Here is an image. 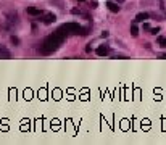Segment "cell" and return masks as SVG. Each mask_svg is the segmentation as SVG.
Returning a JSON list of instances; mask_svg holds the SVG:
<instances>
[{
    "label": "cell",
    "instance_id": "cell-1",
    "mask_svg": "<svg viewBox=\"0 0 166 145\" xmlns=\"http://www.w3.org/2000/svg\"><path fill=\"white\" fill-rule=\"evenodd\" d=\"M65 39L66 36L63 32H60V31H57V32H53V34H50V36H47L44 39V42H42V45H41V53L42 55H50V53H53L55 50H58L60 49V45L65 42Z\"/></svg>",
    "mask_w": 166,
    "mask_h": 145
},
{
    "label": "cell",
    "instance_id": "cell-2",
    "mask_svg": "<svg viewBox=\"0 0 166 145\" xmlns=\"http://www.w3.org/2000/svg\"><path fill=\"white\" fill-rule=\"evenodd\" d=\"M58 31L63 32L65 36H68V34H79L81 32V26H79V23H65L63 26L58 27Z\"/></svg>",
    "mask_w": 166,
    "mask_h": 145
},
{
    "label": "cell",
    "instance_id": "cell-3",
    "mask_svg": "<svg viewBox=\"0 0 166 145\" xmlns=\"http://www.w3.org/2000/svg\"><path fill=\"white\" fill-rule=\"evenodd\" d=\"M105 7L111 11V13H118V11L121 10V7L118 5V2H111V0H108V2L105 3Z\"/></svg>",
    "mask_w": 166,
    "mask_h": 145
},
{
    "label": "cell",
    "instance_id": "cell-4",
    "mask_svg": "<svg viewBox=\"0 0 166 145\" xmlns=\"http://www.w3.org/2000/svg\"><path fill=\"white\" fill-rule=\"evenodd\" d=\"M95 53L98 55V57H106V55L110 53V47L108 45H98L97 50H95Z\"/></svg>",
    "mask_w": 166,
    "mask_h": 145
},
{
    "label": "cell",
    "instance_id": "cell-5",
    "mask_svg": "<svg viewBox=\"0 0 166 145\" xmlns=\"http://www.w3.org/2000/svg\"><path fill=\"white\" fill-rule=\"evenodd\" d=\"M26 11H27V15H31V16H39V15L44 13L41 8H34V7H27Z\"/></svg>",
    "mask_w": 166,
    "mask_h": 145
},
{
    "label": "cell",
    "instance_id": "cell-6",
    "mask_svg": "<svg viewBox=\"0 0 166 145\" xmlns=\"http://www.w3.org/2000/svg\"><path fill=\"white\" fill-rule=\"evenodd\" d=\"M148 18H150V15L145 13V11H142V13H139V15L136 16V19H134V21H136V23H144V21H147Z\"/></svg>",
    "mask_w": 166,
    "mask_h": 145
},
{
    "label": "cell",
    "instance_id": "cell-7",
    "mask_svg": "<svg viewBox=\"0 0 166 145\" xmlns=\"http://www.w3.org/2000/svg\"><path fill=\"white\" fill-rule=\"evenodd\" d=\"M55 19H57V16H55L53 13H47L45 16H44V24H52V23H55Z\"/></svg>",
    "mask_w": 166,
    "mask_h": 145
},
{
    "label": "cell",
    "instance_id": "cell-8",
    "mask_svg": "<svg viewBox=\"0 0 166 145\" xmlns=\"http://www.w3.org/2000/svg\"><path fill=\"white\" fill-rule=\"evenodd\" d=\"M0 58H11V53L7 47L0 45Z\"/></svg>",
    "mask_w": 166,
    "mask_h": 145
},
{
    "label": "cell",
    "instance_id": "cell-9",
    "mask_svg": "<svg viewBox=\"0 0 166 145\" xmlns=\"http://www.w3.org/2000/svg\"><path fill=\"white\" fill-rule=\"evenodd\" d=\"M131 34H132V37H137V36H139V27L136 26V21L131 24Z\"/></svg>",
    "mask_w": 166,
    "mask_h": 145
},
{
    "label": "cell",
    "instance_id": "cell-10",
    "mask_svg": "<svg viewBox=\"0 0 166 145\" xmlns=\"http://www.w3.org/2000/svg\"><path fill=\"white\" fill-rule=\"evenodd\" d=\"M156 42H158V45H160L161 47V49H166V37H158L156 39Z\"/></svg>",
    "mask_w": 166,
    "mask_h": 145
},
{
    "label": "cell",
    "instance_id": "cell-11",
    "mask_svg": "<svg viewBox=\"0 0 166 145\" xmlns=\"http://www.w3.org/2000/svg\"><path fill=\"white\" fill-rule=\"evenodd\" d=\"M89 27H81V32H79V34H81V36H87V34H89Z\"/></svg>",
    "mask_w": 166,
    "mask_h": 145
},
{
    "label": "cell",
    "instance_id": "cell-12",
    "mask_svg": "<svg viewBox=\"0 0 166 145\" xmlns=\"http://www.w3.org/2000/svg\"><path fill=\"white\" fill-rule=\"evenodd\" d=\"M156 32H160V27H150V34L156 36Z\"/></svg>",
    "mask_w": 166,
    "mask_h": 145
},
{
    "label": "cell",
    "instance_id": "cell-13",
    "mask_svg": "<svg viewBox=\"0 0 166 145\" xmlns=\"http://www.w3.org/2000/svg\"><path fill=\"white\" fill-rule=\"evenodd\" d=\"M11 44H15V45H19V39L16 36H11Z\"/></svg>",
    "mask_w": 166,
    "mask_h": 145
},
{
    "label": "cell",
    "instance_id": "cell-14",
    "mask_svg": "<svg viewBox=\"0 0 166 145\" xmlns=\"http://www.w3.org/2000/svg\"><path fill=\"white\" fill-rule=\"evenodd\" d=\"M144 29L145 31H150V24H148V23H144Z\"/></svg>",
    "mask_w": 166,
    "mask_h": 145
},
{
    "label": "cell",
    "instance_id": "cell-15",
    "mask_svg": "<svg viewBox=\"0 0 166 145\" xmlns=\"http://www.w3.org/2000/svg\"><path fill=\"white\" fill-rule=\"evenodd\" d=\"M116 2H118V3H122V2H124V0H116Z\"/></svg>",
    "mask_w": 166,
    "mask_h": 145
},
{
    "label": "cell",
    "instance_id": "cell-16",
    "mask_svg": "<svg viewBox=\"0 0 166 145\" xmlns=\"http://www.w3.org/2000/svg\"><path fill=\"white\" fill-rule=\"evenodd\" d=\"M77 2H84V0H77Z\"/></svg>",
    "mask_w": 166,
    "mask_h": 145
}]
</instances>
